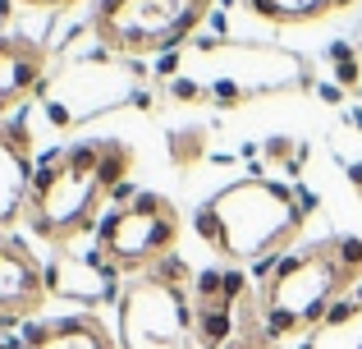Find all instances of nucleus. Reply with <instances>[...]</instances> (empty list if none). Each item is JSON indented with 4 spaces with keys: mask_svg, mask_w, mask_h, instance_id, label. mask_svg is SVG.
I'll return each instance as SVG.
<instances>
[{
    "mask_svg": "<svg viewBox=\"0 0 362 349\" xmlns=\"http://www.w3.org/2000/svg\"><path fill=\"white\" fill-rule=\"evenodd\" d=\"M312 216V198L280 179L247 175L230 188L211 193L193 212L197 239L225 262V267H262L275 262L298 244L303 225Z\"/></svg>",
    "mask_w": 362,
    "mask_h": 349,
    "instance_id": "obj_1",
    "label": "nucleus"
},
{
    "mask_svg": "<svg viewBox=\"0 0 362 349\" xmlns=\"http://www.w3.org/2000/svg\"><path fill=\"white\" fill-rule=\"evenodd\" d=\"M362 290V239L358 234H330V239L289 248L271 262L257 304H262V331L271 341L312 336L330 317V308Z\"/></svg>",
    "mask_w": 362,
    "mask_h": 349,
    "instance_id": "obj_2",
    "label": "nucleus"
},
{
    "mask_svg": "<svg viewBox=\"0 0 362 349\" xmlns=\"http://www.w3.org/2000/svg\"><path fill=\"white\" fill-rule=\"evenodd\" d=\"M129 171L133 152L119 138H88V143L69 147L37 171L23 225L37 239L64 248L78 234H88L92 225H101V212L110 198H119Z\"/></svg>",
    "mask_w": 362,
    "mask_h": 349,
    "instance_id": "obj_3",
    "label": "nucleus"
},
{
    "mask_svg": "<svg viewBox=\"0 0 362 349\" xmlns=\"http://www.w3.org/2000/svg\"><path fill=\"white\" fill-rule=\"evenodd\" d=\"M115 341L119 349H197L193 271L179 258H165L124 285Z\"/></svg>",
    "mask_w": 362,
    "mask_h": 349,
    "instance_id": "obj_4",
    "label": "nucleus"
},
{
    "mask_svg": "<svg viewBox=\"0 0 362 349\" xmlns=\"http://www.w3.org/2000/svg\"><path fill=\"white\" fill-rule=\"evenodd\" d=\"M119 198L124 202L110 207V216H101L97 225V262L133 280L160 267L165 258H175L184 216L165 193H129V184H124Z\"/></svg>",
    "mask_w": 362,
    "mask_h": 349,
    "instance_id": "obj_5",
    "label": "nucleus"
},
{
    "mask_svg": "<svg viewBox=\"0 0 362 349\" xmlns=\"http://www.w3.org/2000/svg\"><path fill=\"white\" fill-rule=\"evenodd\" d=\"M216 0H101L92 9V33L110 55L147 60L184 46L211 18Z\"/></svg>",
    "mask_w": 362,
    "mask_h": 349,
    "instance_id": "obj_6",
    "label": "nucleus"
},
{
    "mask_svg": "<svg viewBox=\"0 0 362 349\" xmlns=\"http://www.w3.org/2000/svg\"><path fill=\"white\" fill-rule=\"evenodd\" d=\"M262 322L252 285L239 267H211L193 276V336L197 349H225L239 331Z\"/></svg>",
    "mask_w": 362,
    "mask_h": 349,
    "instance_id": "obj_7",
    "label": "nucleus"
},
{
    "mask_svg": "<svg viewBox=\"0 0 362 349\" xmlns=\"http://www.w3.org/2000/svg\"><path fill=\"white\" fill-rule=\"evenodd\" d=\"M51 299V280L37 253L14 234H0V326L33 322Z\"/></svg>",
    "mask_w": 362,
    "mask_h": 349,
    "instance_id": "obj_8",
    "label": "nucleus"
},
{
    "mask_svg": "<svg viewBox=\"0 0 362 349\" xmlns=\"http://www.w3.org/2000/svg\"><path fill=\"white\" fill-rule=\"evenodd\" d=\"M33 143L28 129L14 120H0V234L28 216V198H33Z\"/></svg>",
    "mask_w": 362,
    "mask_h": 349,
    "instance_id": "obj_9",
    "label": "nucleus"
},
{
    "mask_svg": "<svg viewBox=\"0 0 362 349\" xmlns=\"http://www.w3.org/2000/svg\"><path fill=\"white\" fill-rule=\"evenodd\" d=\"M46 64H51V55H46L42 42H28V37H0V120L42 92Z\"/></svg>",
    "mask_w": 362,
    "mask_h": 349,
    "instance_id": "obj_10",
    "label": "nucleus"
},
{
    "mask_svg": "<svg viewBox=\"0 0 362 349\" xmlns=\"http://www.w3.org/2000/svg\"><path fill=\"white\" fill-rule=\"evenodd\" d=\"M18 349H119L110 326L97 313H74V317H51V322H33L23 331Z\"/></svg>",
    "mask_w": 362,
    "mask_h": 349,
    "instance_id": "obj_11",
    "label": "nucleus"
},
{
    "mask_svg": "<svg viewBox=\"0 0 362 349\" xmlns=\"http://www.w3.org/2000/svg\"><path fill=\"white\" fill-rule=\"evenodd\" d=\"M354 5L358 0H247V9L275 28H308V23L330 18V14H344Z\"/></svg>",
    "mask_w": 362,
    "mask_h": 349,
    "instance_id": "obj_12",
    "label": "nucleus"
},
{
    "mask_svg": "<svg viewBox=\"0 0 362 349\" xmlns=\"http://www.w3.org/2000/svg\"><path fill=\"white\" fill-rule=\"evenodd\" d=\"M303 349H362V290L330 308L326 322L303 336Z\"/></svg>",
    "mask_w": 362,
    "mask_h": 349,
    "instance_id": "obj_13",
    "label": "nucleus"
},
{
    "mask_svg": "<svg viewBox=\"0 0 362 349\" xmlns=\"http://www.w3.org/2000/svg\"><path fill=\"white\" fill-rule=\"evenodd\" d=\"M225 349H284V345H280V341H271V336L262 331V322H257V326H247V331H239Z\"/></svg>",
    "mask_w": 362,
    "mask_h": 349,
    "instance_id": "obj_14",
    "label": "nucleus"
},
{
    "mask_svg": "<svg viewBox=\"0 0 362 349\" xmlns=\"http://www.w3.org/2000/svg\"><path fill=\"white\" fill-rule=\"evenodd\" d=\"M18 5H33V9H64V5H78V0H18Z\"/></svg>",
    "mask_w": 362,
    "mask_h": 349,
    "instance_id": "obj_15",
    "label": "nucleus"
},
{
    "mask_svg": "<svg viewBox=\"0 0 362 349\" xmlns=\"http://www.w3.org/2000/svg\"><path fill=\"white\" fill-rule=\"evenodd\" d=\"M9 18H14V0H0V37H9Z\"/></svg>",
    "mask_w": 362,
    "mask_h": 349,
    "instance_id": "obj_16",
    "label": "nucleus"
},
{
    "mask_svg": "<svg viewBox=\"0 0 362 349\" xmlns=\"http://www.w3.org/2000/svg\"><path fill=\"white\" fill-rule=\"evenodd\" d=\"M5 331H9V326H0V349H5Z\"/></svg>",
    "mask_w": 362,
    "mask_h": 349,
    "instance_id": "obj_17",
    "label": "nucleus"
}]
</instances>
